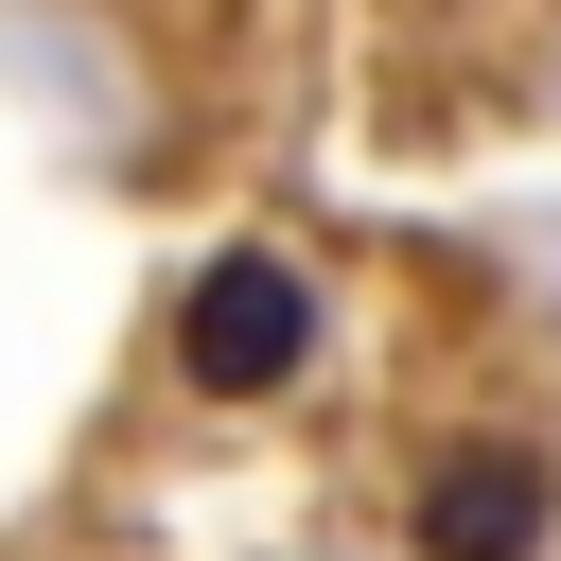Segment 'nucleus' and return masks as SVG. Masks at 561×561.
<instances>
[{
    "label": "nucleus",
    "mask_w": 561,
    "mask_h": 561,
    "mask_svg": "<svg viewBox=\"0 0 561 561\" xmlns=\"http://www.w3.org/2000/svg\"><path fill=\"white\" fill-rule=\"evenodd\" d=\"M543 526H561V491L526 438H456L421 473V561H543Z\"/></svg>",
    "instance_id": "2"
},
{
    "label": "nucleus",
    "mask_w": 561,
    "mask_h": 561,
    "mask_svg": "<svg viewBox=\"0 0 561 561\" xmlns=\"http://www.w3.org/2000/svg\"><path fill=\"white\" fill-rule=\"evenodd\" d=\"M298 368H316V280H298V245L193 263V298H175V386H193V403H280Z\"/></svg>",
    "instance_id": "1"
}]
</instances>
